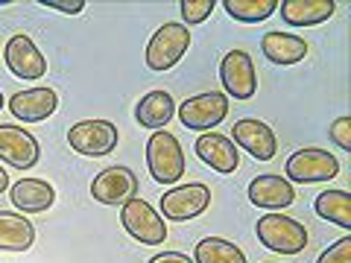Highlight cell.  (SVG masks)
I'll list each match as a JSON object with an SVG mask.
<instances>
[{"mask_svg": "<svg viewBox=\"0 0 351 263\" xmlns=\"http://www.w3.org/2000/svg\"><path fill=\"white\" fill-rule=\"evenodd\" d=\"M147 167L149 175L158 184H176L188 170V161H184V149L179 144V138L170 135L167 129L152 132L147 140Z\"/></svg>", "mask_w": 351, "mask_h": 263, "instance_id": "obj_1", "label": "cell"}, {"mask_svg": "<svg viewBox=\"0 0 351 263\" xmlns=\"http://www.w3.org/2000/svg\"><path fill=\"white\" fill-rule=\"evenodd\" d=\"M255 234L269 251H278V255H299L307 249V228L293 216H284L278 211H269L258 216Z\"/></svg>", "mask_w": 351, "mask_h": 263, "instance_id": "obj_2", "label": "cell"}, {"mask_svg": "<svg viewBox=\"0 0 351 263\" xmlns=\"http://www.w3.org/2000/svg\"><path fill=\"white\" fill-rule=\"evenodd\" d=\"M188 47H191V29L184 24H179V21H170V24L156 29V36H152L147 44V53H144L147 68L156 71V73L170 71L182 62Z\"/></svg>", "mask_w": 351, "mask_h": 263, "instance_id": "obj_3", "label": "cell"}, {"mask_svg": "<svg viewBox=\"0 0 351 263\" xmlns=\"http://www.w3.org/2000/svg\"><path fill=\"white\" fill-rule=\"evenodd\" d=\"M339 175V161L334 152L319 149V147H304L299 152H293L284 164V179L295 184H316L328 181Z\"/></svg>", "mask_w": 351, "mask_h": 263, "instance_id": "obj_4", "label": "cell"}, {"mask_svg": "<svg viewBox=\"0 0 351 263\" xmlns=\"http://www.w3.org/2000/svg\"><path fill=\"white\" fill-rule=\"evenodd\" d=\"M120 223H123L126 234L132 240H138L144 246H158L167 240V223H164V216L149 202L138 199V196L129 199L126 205H120Z\"/></svg>", "mask_w": 351, "mask_h": 263, "instance_id": "obj_5", "label": "cell"}, {"mask_svg": "<svg viewBox=\"0 0 351 263\" xmlns=\"http://www.w3.org/2000/svg\"><path fill=\"white\" fill-rule=\"evenodd\" d=\"M68 144L80 155L103 158L117 147V123L112 120H80L68 129Z\"/></svg>", "mask_w": 351, "mask_h": 263, "instance_id": "obj_6", "label": "cell"}, {"mask_svg": "<svg viewBox=\"0 0 351 263\" xmlns=\"http://www.w3.org/2000/svg\"><path fill=\"white\" fill-rule=\"evenodd\" d=\"M211 205V190L205 184L193 181V184H179V188H170L167 193H161V216L164 223H188L208 211Z\"/></svg>", "mask_w": 351, "mask_h": 263, "instance_id": "obj_7", "label": "cell"}, {"mask_svg": "<svg viewBox=\"0 0 351 263\" xmlns=\"http://www.w3.org/2000/svg\"><path fill=\"white\" fill-rule=\"evenodd\" d=\"M228 117V97L219 91L196 94L191 100H184L179 105V120L184 129L193 132H211Z\"/></svg>", "mask_w": 351, "mask_h": 263, "instance_id": "obj_8", "label": "cell"}, {"mask_svg": "<svg viewBox=\"0 0 351 263\" xmlns=\"http://www.w3.org/2000/svg\"><path fill=\"white\" fill-rule=\"evenodd\" d=\"M219 82L226 88V97L252 100L258 94V73H255V62H252L249 53L243 50L226 53L223 62H219Z\"/></svg>", "mask_w": 351, "mask_h": 263, "instance_id": "obj_9", "label": "cell"}, {"mask_svg": "<svg viewBox=\"0 0 351 263\" xmlns=\"http://www.w3.org/2000/svg\"><path fill=\"white\" fill-rule=\"evenodd\" d=\"M41 158V147L36 135H29L24 126L0 123V164H9L12 170H32Z\"/></svg>", "mask_w": 351, "mask_h": 263, "instance_id": "obj_10", "label": "cell"}, {"mask_svg": "<svg viewBox=\"0 0 351 263\" xmlns=\"http://www.w3.org/2000/svg\"><path fill=\"white\" fill-rule=\"evenodd\" d=\"M3 59H6V68L18 79H27V82H36L41 76H47V59L44 53L36 47V41L24 32H18L6 41L3 47Z\"/></svg>", "mask_w": 351, "mask_h": 263, "instance_id": "obj_11", "label": "cell"}, {"mask_svg": "<svg viewBox=\"0 0 351 263\" xmlns=\"http://www.w3.org/2000/svg\"><path fill=\"white\" fill-rule=\"evenodd\" d=\"M135 193H138V175L129 167H120V164L97 173L91 181V196L100 205H112V208L126 205L129 199H135Z\"/></svg>", "mask_w": 351, "mask_h": 263, "instance_id": "obj_12", "label": "cell"}, {"mask_svg": "<svg viewBox=\"0 0 351 263\" xmlns=\"http://www.w3.org/2000/svg\"><path fill=\"white\" fill-rule=\"evenodd\" d=\"M232 140L237 147H243L252 158L258 161H272L278 152V140H276V132L269 129V123H263L258 117H243L237 120L234 129H232Z\"/></svg>", "mask_w": 351, "mask_h": 263, "instance_id": "obj_13", "label": "cell"}, {"mask_svg": "<svg viewBox=\"0 0 351 263\" xmlns=\"http://www.w3.org/2000/svg\"><path fill=\"white\" fill-rule=\"evenodd\" d=\"M9 112L21 123H41L59 108V94L53 88H27L9 97Z\"/></svg>", "mask_w": 351, "mask_h": 263, "instance_id": "obj_14", "label": "cell"}, {"mask_svg": "<svg viewBox=\"0 0 351 263\" xmlns=\"http://www.w3.org/2000/svg\"><path fill=\"white\" fill-rule=\"evenodd\" d=\"M193 149H196V155H199L202 164H208L211 170L223 173V175L234 173L240 167V152L234 147V140L219 135V132H205V135H199Z\"/></svg>", "mask_w": 351, "mask_h": 263, "instance_id": "obj_15", "label": "cell"}, {"mask_svg": "<svg viewBox=\"0 0 351 263\" xmlns=\"http://www.w3.org/2000/svg\"><path fill=\"white\" fill-rule=\"evenodd\" d=\"M249 202L263 211H284L295 202V188L284 175H258L249 184Z\"/></svg>", "mask_w": 351, "mask_h": 263, "instance_id": "obj_16", "label": "cell"}, {"mask_svg": "<svg viewBox=\"0 0 351 263\" xmlns=\"http://www.w3.org/2000/svg\"><path fill=\"white\" fill-rule=\"evenodd\" d=\"M9 199L18 208V214H44L50 211L53 202H56V190H53L50 181L44 179H21L12 184L9 190Z\"/></svg>", "mask_w": 351, "mask_h": 263, "instance_id": "obj_17", "label": "cell"}, {"mask_svg": "<svg viewBox=\"0 0 351 263\" xmlns=\"http://www.w3.org/2000/svg\"><path fill=\"white\" fill-rule=\"evenodd\" d=\"M281 18L287 27H316L337 12L334 0H281Z\"/></svg>", "mask_w": 351, "mask_h": 263, "instance_id": "obj_18", "label": "cell"}, {"mask_svg": "<svg viewBox=\"0 0 351 263\" xmlns=\"http://www.w3.org/2000/svg\"><path fill=\"white\" fill-rule=\"evenodd\" d=\"M261 50L272 64H299L304 56H307V41L293 36V32H281V29H272L267 36L261 38Z\"/></svg>", "mask_w": 351, "mask_h": 263, "instance_id": "obj_19", "label": "cell"}, {"mask_svg": "<svg viewBox=\"0 0 351 263\" xmlns=\"http://www.w3.org/2000/svg\"><path fill=\"white\" fill-rule=\"evenodd\" d=\"M173 114H176V100L167 91H149L147 97H141L135 105L138 126L152 129V132H161L173 120Z\"/></svg>", "mask_w": 351, "mask_h": 263, "instance_id": "obj_20", "label": "cell"}, {"mask_svg": "<svg viewBox=\"0 0 351 263\" xmlns=\"http://www.w3.org/2000/svg\"><path fill=\"white\" fill-rule=\"evenodd\" d=\"M36 243V225L24 214L0 211V251H27Z\"/></svg>", "mask_w": 351, "mask_h": 263, "instance_id": "obj_21", "label": "cell"}, {"mask_svg": "<svg viewBox=\"0 0 351 263\" xmlns=\"http://www.w3.org/2000/svg\"><path fill=\"white\" fill-rule=\"evenodd\" d=\"M193 263H246V255L232 240L205 237L193 249Z\"/></svg>", "mask_w": 351, "mask_h": 263, "instance_id": "obj_22", "label": "cell"}, {"mask_svg": "<svg viewBox=\"0 0 351 263\" xmlns=\"http://www.w3.org/2000/svg\"><path fill=\"white\" fill-rule=\"evenodd\" d=\"M316 214H319L322 219H328V223H334L339 228H346V231H351V196L346 190H325L316 196Z\"/></svg>", "mask_w": 351, "mask_h": 263, "instance_id": "obj_23", "label": "cell"}, {"mask_svg": "<svg viewBox=\"0 0 351 263\" xmlns=\"http://www.w3.org/2000/svg\"><path fill=\"white\" fill-rule=\"evenodd\" d=\"M223 6L228 18L240 21V24H261L269 15H276L278 0H226Z\"/></svg>", "mask_w": 351, "mask_h": 263, "instance_id": "obj_24", "label": "cell"}, {"mask_svg": "<svg viewBox=\"0 0 351 263\" xmlns=\"http://www.w3.org/2000/svg\"><path fill=\"white\" fill-rule=\"evenodd\" d=\"M179 6H182L184 27H196V24H202V21H208L214 15L217 0H182Z\"/></svg>", "mask_w": 351, "mask_h": 263, "instance_id": "obj_25", "label": "cell"}, {"mask_svg": "<svg viewBox=\"0 0 351 263\" xmlns=\"http://www.w3.org/2000/svg\"><path fill=\"white\" fill-rule=\"evenodd\" d=\"M316 263H351V237H339L334 246H328Z\"/></svg>", "mask_w": 351, "mask_h": 263, "instance_id": "obj_26", "label": "cell"}, {"mask_svg": "<svg viewBox=\"0 0 351 263\" xmlns=\"http://www.w3.org/2000/svg\"><path fill=\"white\" fill-rule=\"evenodd\" d=\"M328 138H331L339 149L351 152V117L348 114L346 117H337L334 123H331V129H328Z\"/></svg>", "mask_w": 351, "mask_h": 263, "instance_id": "obj_27", "label": "cell"}, {"mask_svg": "<svg viewBox=\"0 0 351 263\" xmlns=\"http://www.w3.org/2000/svg\"><path fill=\"white\" fill-rule=\"evenodd\" d=\"M41 6L56 9V12H64V15H80L85 9V0H41Z\"/></svg>", "mask_w": 351, "mask_h": 263, "instance_id": "obj_28", "label": "cell"}, {"mask_svg": "<svg viewBox=\"0 0 351 263\" xmlns=\"http://www.w3.org/2000/svg\"><path fill=\"white\" fill-rule=\"evenodd\" d=\"M147 263H193V258L182 255V251H161V255L149 258Z\"/></svg>", "mask_w": 351, "mask_h": 263, "instance_id": "obj_29", "label": "cell"}, {"mask_svg": "<svg viewBox=\"0 0 351 263\" xmlns=\"http://www.w3.org/2000/svg\"><path fill=\"white\" fill-rule=\"evenodd\" d=\"M9 190V173L3 170V164H0V193Z\"/></svg>", "mask_w": 351, "mask_h": 263, "instance_id": "obj_30", "label": "cell"}, {"mask_svg": "<svg viewBox=\"0 0 351 263\" xmlns=\"http://www.w3.org/2000/svg\"><path fill=\"white\" fill-rule=\"evenodd\" d=\"M3 105H6V97H3V94H0V108H3Z\"/></svg>", "mask_w": 351, "mask_h": 263, "instance_id": "obj_31", "label": "cell"}]
</instances>
